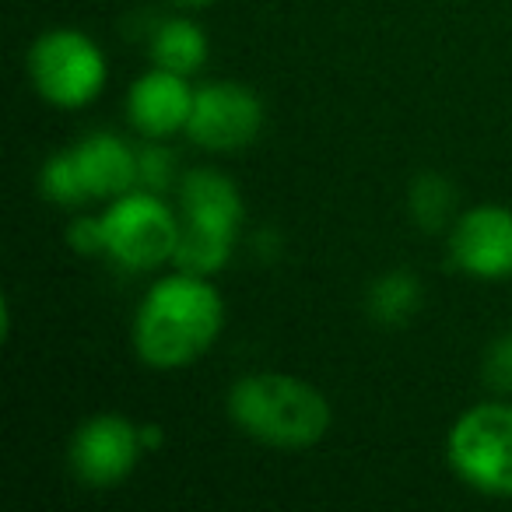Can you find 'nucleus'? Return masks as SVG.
<instances>
[{
  "instance_id": "2",
  "label": "nucleus",
  "mask_w": 512,
  "mask_h": 512,
  "mask_svg": "<svg viewBox=\"0 0 512 512\" xmlns=\"http://www.w3.org/2000/svg\"><path fill=\"white\" fill-rule=\"evenodd\" d=\"M228 414L246 435L278 449H309L330 428L327 397L281 372L239 379L228 393Z\"/></svg>"
},
{
  "instance_id": "18",
  "label": "nucleus",
  "mask_w": 512,
  "mask_h": 512,
  "mask_svg": "<svg viewBox=\"0 0 512 512\" xmlns=\"http://www.w3.org/2000/svg\"><path fill=\"white\" fill-rule=\"evenodd\" d=\"M172 176V155H165L162 148L141 151V183L148 186H165Z\"/></svg>"
},
{
  "instance_id": "16",
  "label": "nucleus",
  "mask_w": 512,
  "mask_h": 512,
  "mask_svg": "<svg viewBox=\"0 0 512 512\" xmlns=\"http://www.w3.org/2000/svg\"><path fill=\"white\" fill-rule=\"evenodd\" d=\"M484 379L491 383V390L512 393V334L491 341L488 355H484Z\"/></svg>"
},
{
  "instance_id": "8",
  "label": "nucleus",
  "mask_w": 512,
  "mask_h": 512,
  "mask_svg": "<svg viewBox=\"0 0 512 512\" xmlns=\"http://www.w3.org/2000/svg\"><path fill=\"white\" fill-rule=\"evenodd\" d=\"M449 253H453V264L470 278H512V211L498 204L467 211L453 225Z\"/></svg>"
},
{
  "instance_id": "5",
  "label": "nucleus",
  "mask_w": 512,
  "mask_h": 512,
  "mask_svg": "<svg viewBox=\"0 0 512 512\" xmlns=\"http://www.w3.org/2000/svg\"><path fill=\"white\" fill-rule=\"evenodd\" d=\"M106 253L127 271H151L176 256L179 221L155 193H123L102 214Z\"/></svg>"
},
{
  "instance_id": "7",
  "label": "nucleus",
  "mask_w": 512,
  "mask_h": 512,
  "mask_svg": "<svg viewBox=\"0 0 512 512\" xmlns=\"http://www.w3.org/2000/svg\"><path fill=\"white\" fill-rule=\"evenodd\" d=\"M144 453L141 428L120 414H99L85 421L71 442L74 477L88 488H116L134 474Z\"/></svg>"
},
{
  "instance_id": "4",
  "label": "nucleus",
  "mask_w": 512,
  "mask_h": 512,
  "mask_svg": "<svg viewBox=\"0 0 512 512\" xmlns=\"http://www.w3.org/2000/svg\"><path fill=\"white\" fill-rule=\"evenodd\" d=\"M29 74L53 106L78 109L99 99L106 85V57L78 29H50L32 43Z\"/></svg>"
},
{
  "instance_id": "14",
  "label": "nucleus",
  "mask_w": 512,
  "mask_h": 512,
  "mask_svg": "<svg viewBox=\"0 0 512 512\" xmlns=\"http://www.w3.org/2000/svg\"><path fill=\"white\" fill-rule=\"evenodd\" d=\"M43 193L53 200V204H64V207H78L88 200V186H85V176H81V169H78L74 151L53 155L50 162H46Z\"/></svg>"
},
{
  "instance_id": "19",
  "label": "nucleus",
  "mask_w": 512,
  "mask_h": 512,
  "mask_svg": "<svg viewBox=\"0 0 512 512\" xmlns=\"http://www.w3.org/2000/svg\"><path fill=\"white\" fill-rule=\"evenodd\" d=\"M176 4H186V8H200V4H207V0H176Z\"/></svg>"
},
{
  "instance_id": "17",
  "label": "nucleus",
  "mask_w": 512,
  "mask_h": 512,
  "mask_svg": "<svg viewBox=\"0 0 512 512\" xmlns=\"http://www.w3.org/2000/svg\"><path fill=\"white\" fill-rule=\"evenodd\" d=\"M71 246L85 256H95V253H106V228H102V218H78L67 232Z\"/></svg>"
},
{
  "instance_id": "3",
  "label": "nucleus",
  "mask_w": 512,
  "mask_h": 512,
  "mask_svg": "<svg viewBox=\"0 0 512 512\" xmlns=\"http://www.w3.org/2000/svg\"><path fill=\"white\" fill-rule=\"evenodd\" d=\"M449 463L484 495L512 498V404H477L449 432Z\"/></svg>"
},
{
  "instance_id": "9",
  "label": "nucleus",
  "mask_w": 512,
  "mask_h": 512,
  "mask_svg": "<svg viewBox=\"0 0 512 512\" xmlns=\"http://www.w3.org/2000/svg\"><path fill=\"white\" fill-rule=\"evenodd\" d=\"M193 92L186 85L183 74L176 71H165V67H155L151 74H144L141 81H134L130 88V120L141 134L148 137H169L176 130H186L193 113Z\"/></svg>"
},
{
  "instance_id": "13",
  "label": "nucleus",
  "mask_w": 512,
  "mask_h": 512,
  "mask_svg": "<svg viewBox=\"0 0 512 512\" xmlns=\"http://www.w3.org/2000/svg\"><path fill=\"white\" fill-rule=\"evenodd\" d=\"M418 302H421V281L407 271L383 274L369 292L372 316H376L379 323H386V327H397V323L411 320Z\"/></svg>"
},
{
  "instance_id": "6",
  "label": "nucleus",
  "mask_w": 512,
  "mask_h": 512,
  "mask_svg": "<svg viewBox=\"0 0 512 512\" xmlns=\"http://www.w3.org/2000/svg\"><path fill=\"white\" fill-rule=\"evenodd\" d=\"M264 127V102L253 88L235 81H211L193 99L186 134L207 151H239Z\"/></svg>"
},
{
  "instance_id": "12",
  "label": "nucleus",
  "mask_w": 512,
  "mask_h": 512,
  "mask_svg": "<svg viewBox=\"0 0 512 512\" xmlns=\"http://www.w3.org/2000/svg\"><path fill=\"white\" fill-rule=\"evenodd\" d=\"M151 57L165 71H176L183 78L197 74L207 60V36L200 25L186 22V18H172L162 29L155 32V43H151Z\"/></svg>"
},
{
  "instance_id": "1",
  "label": "nucleus",
  "mask_w": 512,
  "mask_h": 512,
  "mask_svg": "<svg viewBox=\"0 0 512 512\" xmlns=\"http://www.w3.org/2000/svg\"><path fill=\"white\" fill-rule=\"evenodd\" d=\"M225 323L218 288L200 274H172L144 295L134 320L137 355L155 369H183L197 362Z\"/></svg>"
},
{
  "instance_id": "15",
  "label": "nucleus",
  "mask_w": 512,
  "mask_h": 512,
  "mask_svg": "<svg viewBox=\"0 0 512 512\" xmlns=\"http://www.w3.org/2000/svg\"><path fill=\"white\" fill-rule=\"evenodd\" d=\"M411 207L418 225L442 228L449 218V207H453V190H449L446 179H439L435 172H425L411 190Z\"/></svg>"
},
{
  "instance_id": "10",
  "label": "nucleus",
  "mask_w": 512,
  "mask_h": 512,
  "mask_svg": "<svg viewBox=\"0 0 512 512\" xmlns=\"http://www.w3.org/2000/svg\"><path fill=\"white\" fill-rule=\"evenodd\" d=\"M179 204H183V228L207 235H225L235 239L242 225V197L235 190L232 179H225L221 172L200 169L190 172L179 186Z\"/></svg>"
},
{
  "instance_id": "11",
  "label": "nucleus",
  "mask_w": 512,
  "mask_h": 512,
  "mask_svg": "<svg viewBox=\"0 0 512 512\" xmlns=\"http://www.w3.org/2000/svg\"><path fill=\"white\" fill-rule=\"evenodd\" d=\"M78 169L85 176L88 197H123L141 183V155L113 134H92L74 148Z\"/></svg>"
}]
</instances>
